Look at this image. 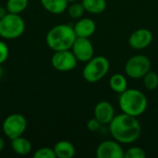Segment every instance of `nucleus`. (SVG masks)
Returning <instances> with one entry per match:
<instances>
[{
	"instance_id": "obj_1",
	"label": "nucleus",
	"mask_w": 158,
	"mask_h": 158,
	"mask_svg": "<svg viewBox=\"0 0 158 158\" xmlns=\"http://www.w3.org/2000/svg\"><path fill=\"white\" fill-rule=\"evenodd\" d=\"M109 131L115 141L119 143H131L139 139L142 127L137 117L123 113L115 115L109 123Z\"/></svg>"
},
{
	"instance_id": "obj_2",
	"label": "nucleus",
	"mask_w": 158,
	"mask_h": 158,
	"mask_svg": "<svg viewBox=\"0 0 158 158\" xmlns=\"http://www.w3.org/2000/svg\"><path fill=\"white\" fill-rule=\"evenodd\" d=\"M77 36L73 26L58 24L51 28L46 34V44L53 51L71 49Z\"/></svg>"
},
{
	"instance_id": "obj_3",
	"label": "nucleus",
	"mask_w": 158,
	"mask_h": 158,
	"mask_svg": "<svg viewBox=\"0 0 158 158\" xmlns=\"http://www.w3.org/2000/svg\"><path fill=\"white\" fill-rule=\"evenodd\" d=\"M118 104L123 113L133 117H139L145 112L148 101L145 94L140 90L127 89L120 94Z\"/></svg>"
},
{
	"instance_id": "obj_4",
	"label": "nucleus",
	"mask_w": 158,
	"mask_h": 158,
	"mask_svg": "<svg viewBox=\"0 0 158 158\" xmlns=\"http://www.w3.org/2000/svg\"><path fill=\"white\" fill-rule=\"evenodd\" d=\"M109 68L110 64L106 56H94L86 62V65L82 70V76L88 82H97L107 74Z\"/></svg>"
},
{
	"instance_id": "obj_5",
	"label": "nucleus",
	"mask_w": 158,
	"mask_h": 158,
	"mask_svg": "<svg viewBox=\"0 0 158 158\" xmlns=\"http://www.w3.org/2000/svg\"><path fill=\"white\" fill-rule=\"evenodd\" d=\"M25 31V22L19 14L7 13L0 19V37L12 40L19 38Z\"/></svg>"
},
{
	"instance_id": "obj_6",
	"label": "nucleus",
	"mask_w": 158,
	"mask_h": 158,
	"mask_svg": "<svg viewBox=\"0 0 158 158\" xmlns=\"http://www.w3.org/2000/svg\"><path fill=\"white\" fill-rule=\"evenodd\" d=\"M152 63L149 57L143 55L131 56L125 64V72L131 79H142L149 70Z\"/></svg>"
},
{
	"instance_id": "obj_7",
	"label": "nucleus",
	"mask_w": 158,
	"mask_h": 158,
	"mask_svg": "<svg viewBox=\"0 0 158 158\" xmlns=\"http://www.w3.org/2000/svg\"><path fill=\"white\" fill-rule=\"evenodd\" d=\"M27 128V120L21 115L18 113L10 114L7 116L2 125L4 134L10 140L22 136Z\"/></svg>"
},
{
	"instance_id": "obj_8",
	"label": "nucleus",
	"mask_w": 158,
	"mask_h": 158,
	"mask_svg": "<svg viewBox=\"0 0 158 158\" xmlns=\"http://www.w3.org/2000/svg\"><path fill=\"white\" fill-rule=\"evenodd\" d=\"M77 58L69 50L56 51L51 58V64L53 68L61 72H67L74 69L77 66Z\"/></svg>"
},
{
	"instance_id": "obj_9",
	"label": "nucleus",
	"mask_w": 158,
	"mask_h": 158,
	"mask_svg": "<svg viewBox=\"0 0 158 158\" xmlns=\"http://www.w3.org/2000/svg\"><path fill=\"white\" fill-rule=\"evenodd\" d=\"M71 51L76 56L78 61L81 62H87L91 58L94 57V49L92 42L89 38L83 37H77L72 47Z\"/></svg>"
},
{
	"instance_id": "obj_10",
	"label": "nucleus",
	"mask_w": 158,
	"mask_h": 158,
	"mask_svg": "<svg viewBox=\"0 0 158 158\" xmlns=\"http://www.w3.org/2000/svg\"><path fill=\"white\" fill-rule=\"evenodd\" d=\"M125 151L117 141H105L101 143L95 152L97 158H124Z\"/></svg>"
},
{
	"instance_id": "obj_11",
	"label": "nucleus",
	"mask_w": 158,
	"mask_h": 158,
	"mask_svg": "<svg viewBox=\"0 0 158 158\" xmlns=\"http://www.w3.org/2000/svg\"><path fill=\"white\" fill-rule=\"evenodd\" d=\"M153 42V33L150 30L142 28L134 31L130 38L129 44L135 50H142L148 47Z\"/></svg>"
},
{
	"instance_id": "obj_12",
	"label": "nucleus",
	"mask_w": 158,
	"mask_h": 158,
	"mask_svg": "<svg viewBox=\"0 0 158 158\" xmlns=\"http://www.w3.org/2000/svg\"><path fill=\"white\" fill-rule=\"evenodd\" d=\"M115 117L114 106L106 101H101L94 106V118L102 124H109Z\"/></svg>"
},
{
	"instance_id": "obj_13",
	"label": "nucleus",
	"mask_w": 158,
	"mask_h": 158,
	"mask_svg": "<svg viewBox=\"0 0 158 158\" xmlns=\"http://www.w3.org/2000/svg\"><path fill=\"white\" fill-rule=\"evenodd\" d=\"M74 31L76 33L77 37H83V38H89L92 36L95 30H96V24L95 22L89 18H81L78 19V21L73 26Z\"/></svg>"
},
{
	"instance_id": "obj_14",
	"label": "nucleus",
	"mask_w": 158,
	"mask_h": 158,
	"mask_svg": "<svg viewBox=\"0 0 158 158\" xmlns=\"http://www.w3.org/2000/svg\"><path fill=\"white\" fill-rule=\"evenodd\" d=\"M54 151L56 156L58 158H71L75 156L76 150L73 145L69 141H59L54 146Z\"/></svg>"
},
{
	"instance_id": "obj_15",
	"label": "nucleus",
	"mask_w": 158,
	"mask_h": 158,
	"mask_svg": "<svg viewBox=\"0 0 158 158\" xmlns=\"http://www.w3.org/2000/svg\"><path fill=\"white\" fill-rule=\"evenodd\" d=\"M11 147L12 150L19 156H27L32 149L31 143L22 136L11 140Z\"/></svg>"
},
{
	"instance_id": "obj_16",
	"label": "nucleus",
	"mask_w": 158,
	"mask_h": 158,
	"mask_svg": "<svg viewBox=\"0 0 158 158\" xmlns=\"http://www.w3.org/2000/svg\"><path fill=\"white\" fill-rule=\"evenodd\" d=\"M44 8L49 13L58 15L65 12L68 8L67 0H40Z\"/></svg>"
},
{
	"instance_id": "obj_17",
	"label": "nucleus",
	"mask_w": 158,
	"mask_h": 158,
	"mask_svg": "<svg viewBox=\"0 0 158 158\" xmlns=\"http://www.w3.org/2000/svg\"><path fill=\"white\" fill-rule=\"evenodd\" d=\"M109 86L114 92L120 94L128 89L127 79L122 74H119V73L114 74L111 76L109 80Z\"/></svg>"
},
{
	"instance_id": "obj_18",
	"label": "nucleus",
	"mask_w": 158,
	"mask_h": 158,
	"mask_svg": "<svg viewBox=\"0 0 158 158\" xmlns=\"http://www.w3.org/2000/svg\"><path fill=\"white\" fill-rule=\"evenodd\" d=\"M81 4L83 5L85 11L92 14L103 13L106 8V0H82Z\"/></svg>"
},
{
	"instance_id": "obj_19",
	"label": "nucleus",
	"mask_w": 158,
	"mask_h": 158,
	"mask_svg": "<svg viewBox=\"0 0 158 158\" xmlns=\"http://www.w3.org/2000/svg\"><path fill=\"white\" fill-rule=\"evenodd\" d=\"M29 4V0H7L6 7L8 13L20 14L23 12Z\"/></svg>"
},
{
	"instance_id": "obj_20",
	"label": "nucleus",
	"mask_w": 158,
	"mask_h": 158,
	"mask_svg": "<svg viewBox=\"0 0 158 158\" xmlns=\"http://www.w3.org/2000/svg\"><path fill=\"white\" fill-rule=\"evenodd\" d=\"M143 84L148 90H156L158 87V74L156 71L149 70L143 77Z\"/></svg>"
},
{
	"instance_id": "obj_21",
	"label": "nucleus",
	"mask_w": 158,
	"mask_h": 158,
	"mask_svg": "<svg viewBox=\"0 0 158 158\" xmlns=\"http://www.w3.org/2000/svg\"><path fill=\"white\" fill-rule=\"evenodd\" d=\"M67 10H68V13H69V17L72 18V19H81L83 16L84 11H85L84 6H83V5L81 3H75V2L72 3L67 8Z\"/></svg>"
},
{
	"instance_id": "obj_22",
	"label": "nucleus",
	"mask_w": 158,
	"mask_h": 158,
	"mask_svg": "<svg viewBox=\"0 0 158 158\" xmlns=\"http://www.w3.org/2000/svg\"><path fill=\"white\" fill-rule=\"evenodd\" d=\"M145 151L139 146H132L124 153V158H145Z\"/></svg>"
},
{
	"instance_id": "obj_23",
	"label": "nucleus",
	"mask_w": 158,
	"mask_h": 158,
	"mask_svg": "<svg viewBox=\"0 0 158 158\" xmlns=\"http://www.w3.org/2000/svg\"><path fill=\"white\" fill-rule=\"evenodd\" d=\"M34 158H56V154L54 148L50 147H42L34 152L33 154Z\"/></svg>"
},
{
	"instance_id": "obj_24",
	"label": "nucleus",
	"mask_w": 158,
	"mask_h": 158,
	"mask_svg": "<svg viewBox=\"0 0 158 158\" xmlns=\"http://www.w3.org/2000/svg\"><path fill=\"white\" fill-rule=\"evenodd\" d=\"M9 49L6 44L3 41H0V65L5 63L8 57Z\"/></svg>"
},
{
	"instance_id": "obj_25",
	"label": "nucleus",
	"mask_w": 158,
	"mask_h": 158,
	"mask_svg": "<svg viewBox=\"0 0 158 158\" xmlns=\"http://www.w3.org/2000/svg\"><path fill=\"white\" fill-rule=\"evenodd\" d=\"M101 125L102 124L95 118H91L87 122V129L90 131H98V129L100 128Z\"/></svg>"
},
{
	"instance_id": "obj_26",
	"label": "nucleus",
	"mask_w": 158,
	"mask_h": 158,
	"mask_svg": "<svg viewBox=\"0 0 158 158\" xmlns=\"http://www.w3.org/2000/svg\"><path fill=\"white\" fill-rule=\"evenodd\" d=\"M7 13H8V12H7L6 7V6H0V19H3V18H4Z\"/></svg>"
},
{
	"instance_id": "obj_27",
	"label": "nucleus",
	"mask_w": 158,
	"mask_h": 158,
	"mask_svg": "<svg viewBox=\"0 0 158 158\" xmlns=\"http://www.w3.org/2000/svg\"><path fill=\"white\" fill-rule=\"evenodd\" d=\"M4 147H5V142H4V140H3V138L0 136V153L3 151V149H4Z\"/></svg>"
},
{
	"instance_id": "obj_28",
	"label": "nucleus",
	"mask_w": 158,
	"mask_h": 158,
	"mask_svg": "<svg viewBox=\"0 0 158 158\" xmlns=\"http://www.w3.org/2000/svg\"><path fill=\"white\" fill-rule=\"evenodd\" d=\"M3 75H4V69H3V68L1 67V65H0V79L3 77Z\"/></svg>"
},
{
	"instance_id": "obj_29",
	"label": "nucleus",
	"mask_w": 158,
	"mask_h": 158,
	"mask_svg": "<svg viewBox=\"0 0 158 158\" xmlns=\"http://www.w3.org/2000/svg\"><path fill=\"white\" fill-rule=\"evenodd\" d=\"M68 1V3H74V2H76V0H67Z\"/></svg>"
}]
</instances>
